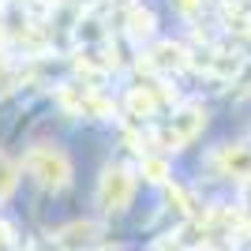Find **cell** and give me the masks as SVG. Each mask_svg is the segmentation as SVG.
<instances>
[{"label": "cell", "instance_id": "6da1fadb", "mask_svg": "<svg viewBox=\"0 0 251 251\" xmlns=\"http://www.w3.org/2000/svg\"><path fill=\"white\" fill-rule=\"evenodd\" d=\"M23 165H26V173H30L42 188H52L60 191L72 184V161H68V154L56 147H49V143H38V147L26 150V157H23Z\"/></svg>", "mask_w": 251, "mask_h": 251}, {"label": "cell", "instance_id": "7a4b0ae2", "mask_svg": "<svg viewBox=\"0 0 251 251\" xmlns=\"http://www.w3.org/2000/svg\"><path fill=\"white\" fill-rule=\"evenodd\" d=\"M131 195H135V176H131V169L109 165L101 173V180H98V206H101L105 214H120V210H127Z\"/></svg>", "mask_w": 251, "mask_h": 251}, {"label": "cell", "instance_id": "3957f363", "mask_svg": "<svg viewBox=\"0 0 251 251\" xmlns=\"http://www.w3.org/2000/svg\"><path fill=\"white\" fill-rule=\"evenodd\" d=\"M202 124H206V113H202V105H195V101L180 105L176 113H173V131H176V135L184 139V143L199 135V131H202Z\"/></svg>", "mask_w": 251, "mask_h": 251}, {"label": "cell", "instance_id": "277c9868", "mask_svg": "<svg viewBox=\"0 0 251 251\" xmlns=\"http://www.w3.org/2000/svg\"><path fill=\"white\" fill-rule=\"evenodd\" d=\"M56 244H60L64 251H86V248H94V244H98V225H90V221H75V225L60 229Z\"/></svg>", "mask_w": 251, "mask_h": 251}, {"label": "cell", "instance_id": "5b68a950", "mask_svg": "<svg viewBox=\"0 0 251 251\" xmlns=\"http://www.w3.org/2000/svg\"><path fill=\"white\" fill-rule=\"evenodd\" d=\"M218 165H221L225 176L251 180V147H225L218 154Z\"/></svg>", "mask_w": 251, "mask_h": 251}, {"label": "cell", "instance_id": "8992f818", "mask_svg": "<svg viewBox=\"0 0 251 251\" xmlns=\"http://www.w3.org/2000/svg\"><path fill=\"white\" fill-rule=\"evenodd\" d=\"M150 64L165 68V72H180V68H188V49L176 42H157L154 52H150Z\"/></svg>", "mask_w": 251, "mask_h": 251}, {"label": "cell", "instance_id": "52a82bcc", "mask_svg": "<svg viewBox=\"0 0 251 251\" xmlns=\"http://www.w3.org/2000/svg\"><path fill=\"white\" fill-rule=\"evenodd\" d=\"M127 109H131L135 116H150L157 109L154 90H147V86H131V94H127Z\"/></svg>", "mask_w": 251, "mask_h": 251}, {"label": "cell", "instance_id": "ba28073f", "mask_svg": "<svg viewBox=\"0 0 251 251\" xmlns=\"http://www.w3.org/2000/svg\"><path fill=\"white\" fill-rule=\"evenodd\" d=\"M127 34H131V38H147V34H154V15H150L147 8H131V11H127Z\"/></svg>", "mask_w": 251, "mask_h": 251}, {"label": "cell", "instance_id": "9c48e42d", "mask_svg": "<svg viewBox=\"0 0 251 251\" xmlns=\"http://www.w3.org/2000/svg\"><path fill=\"white\" fill-rule=\"evenodd\" d=\"M15 180H19V165H15L8 154H0V202L15 191Z\"/></svg>", "mask_w": 251, "mask_h": 251}, {"label": "cell", "instance_id": "30bf717a", "mask_svg": "<svg viewBox=\"0 0 251 251\" xmlns=\"http://www.w3.org/2000/svg\"><path fill=\"white\" fill-rule=\"evenodd\" d=\"M143 176L150 184H165L169 180V161L165 157H143Z\"/></svg>", "mask_w": 251, "mask_h": 251}, {"label": "cell", "instance_id": "8fae6325", "mask_svg": "<svg viewBox=\"0 0 251 251\" xmlns=\"http://www.w3.org/2000/svg\"><path fill=\"white\" fill-rule=\"evenodd\" d=\"M165 195H169V202H173V206H176L180 214H195V202H191V195H188L184 188H176V184H173V188H169Z\"/></svg>", "mask_w": 251, "mask_h": 251}, {"label": "cell", "instance_id": "7c38bea8", "mask_svg": "<svg viewBox=\"0 0 251 251\" xmlns=\"http://www.w3.org/2000/svg\"><path fill=\"white\" fill-rule=\"evenodd\" d=\"M8 244H11V229H8V225H0V248H8Z\"/></svg>", "mask_w": 251, "mask_h": 251}, {"label": "cell", "instance_id": "4fadbf2b", "mask_svg": "<svg viewBox=\"0 0 251 251\" xmlns=\"http://www.w3.org/2000/svg\"><path fill=\"white\" fill-rule=\"evenodd\" d=\"M199 4H202V0H180V8H184V11H195Z\"/></svg>", "mask_w": 251, "mask_h": 251}, {"label": "cell", "instance_id": "5bb4252c", "mask_svg": "<svg viewBox=\"0 0 251 251\" xmlns=\"http://www.w3.org/2000/svg\"><path fill=\"white\" fill-rule=\"evenodd\" d=\"M4 38H8V30H4V23H0V42H4Z\"/></svg>", "mask_w": 251, "mask_h": 251}, {"label": "cell", "instance_id": "9a60e30c", "mask_svg": "<svg viewBox=\"0 0 251 251\" xmlns=\"http://www.w3.org/2000/svg\"><path fill=\"white\" fill-rule=\"evenodd\" d=\"M4 68H8V60H4V56H0V72H4Z\"/></svg>", "mask_w": 251, "mask_h": 251}, {"label": "cell", "instance_id": "2e32d148", "mask_svg": "<svg viewBox=\"0 0 251 251\" xmlns=\"http://www.w3.org/2000/svg\"><path fill=\"white\" fill-rule=\"evenodd\" d=\"M0 251H19V248H11V244H8V248H0Z\"/></svg>", "mask_w": 251, "mask_h": 251}, {"label": "cell", "instance_id": "e0dca14e", "mask_svg": "<svg viewBox=\"0 0 251 251\" xmlns=\"http://www.w3.org/2000/svg\"><path fill=\"white\" fill-rule=\"evenodd\" d=\"M49 4H52V0H49Z\"/></svg>", "mask_w": 251, "mask_h": 251}]
</instances>
